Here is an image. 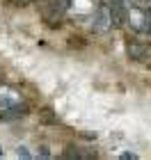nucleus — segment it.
I'll return each instance as SVG.
<instances>
[{"mask_svg":"<svg viewBox=\"0 0 151 160\" xmlns=\"http://www.w3.org/2000/svg\"><path fill=\"white\" fill-rule=\"evenodd\" d=\"M126 9L119 2V0H112L110 2V16H112V28H119V25H126Z\"/></svg>","mask_w":151,"mask_h":160,"instance_id":"39448f33","label":"nucleus"},{"mask_svg":"<svg viewBox=\"0 0 151 160\" xmlns=\"http://www.w3.org/2000/svg\"><path fill=\"white\" fill-rule=\"evenodd\" d=\"M124 7H133V5H138V0H119Z\"/></svg>","mask_w":151,"mask_h":160,"instance_id":"1a4fd4ad","label":"nucleus"},{"mask_svg":"<svg viewBox=\"0 0 151 160\" xmlns=\"http://www.w3.org/2000/svg\"><path fill=\"white\" fill-rule=\"evenodd\" d=\"M0 156H3V149H0Z\"/></svg>","mask_w":151,"mask_h":160,"instance_id":"9b49d317","label":"nucleus"},{"mask_svg":"<svg viewBox=\"0 0 151 160\" xmlns=\"http://www.w3.org/2000/svg\"><path fill=\"white\" fill-rule=\"evenodd\" d=\"M126 25L138 34H151V9L133 5L126 9Z\"/></svg>","mask_w":151,"mask_h":160,"instance_id":"f257e3e1","label":"nucleus"},{"mask_svg":"<svg viewBox=\"0 0 151 160\" xmlns=\"http://www.w3.org/2000/svg\"><path fill=\"white\" fill-rule=\"evenodd\" d=\"M21 103V94L9 89V87H0V105L5 108V110H9V108H16Z\"/></svg>","mask_w":151,"mask_h":160,"instance_id":"20e7f679","label":"nucleus"},{"mask_svg":"<svg viewBox=\"0 0 151 160\" xmlns=\"http://www.w3.org/2000/svg\"><path fill=\"white\" fill-rule=\"evenodd\" d=\"M126 55L131 62H151V46L147 41H140V39H131L126 41Z\"/></svg>","mask_w":151,"mask_h":160,"instance_id":"f03ea898","label":"nucleus"},{"mask_svg":"<svg viewBox=\"0 0 151 160\" xmlns=\"http://www.w3.org/2000/svg\"><path fill=\"white\" fill-rule=\"evenodd\" d=\"M12 5H16V7H25L28 2H30V0H9Z\"/></svg>","mask_w":151,"mask_h":160,"instance_id":"6e6552de","label":"nucleus"},{"mask_svg":"<svg viewBox=\"0 0 151 160\" xmlns=\"http://www.w3.org/2000/svg\"><path fill=\"white\" fill-rule=\"evenodd\" d=\"M16 153H18V158H30V153L25 151V147H18V151H16Z\"/></svg>","mask_w":151,"mask_h":160,"instance_id":"0eeeda50","label":"nucleus"},{"mask_svg":"<svg viewBox=\"0 0 151 160\" xmlns=\"http://www.w3.org/2000/svg\"><path fill=\"white\" fill-rule=\"evenodd\" d=\"M112 28V16H110V5H101L96 7L94 16H92V30L96 34H105Z\"/></svg>","mask_w":151,"mask_h":160,"instance_id":"7ed1b4c3","label":"nucleus"},{"mask_svg":"<svg viewBox=\"0 0 151 160\" xmlns=\"http://www.w3.org/2000/svg\"><path fill=\"white\" fill-rule=\"evenodd\" d=\"M119 158H121V160H135V158H138V153H131V151H126V153H121Z\"/></svg>","mask_w":151,"mask_h":160,"instance_id":"423d86ee","label":"nucleus"},{"mask_svg":"<svg viewBox=\"0 0 151 160\" xmlns=\"http://www.w3.org/2000/svg\"><path fill=\"white\" fill-rule=\"evenodd\" d=\"M138 2H142V5H151V0H138Z\"/></svg>","mask_w":151,"mask_h":160,"instance_id":"9d476101","label":"nucleus"}]
</instances>
